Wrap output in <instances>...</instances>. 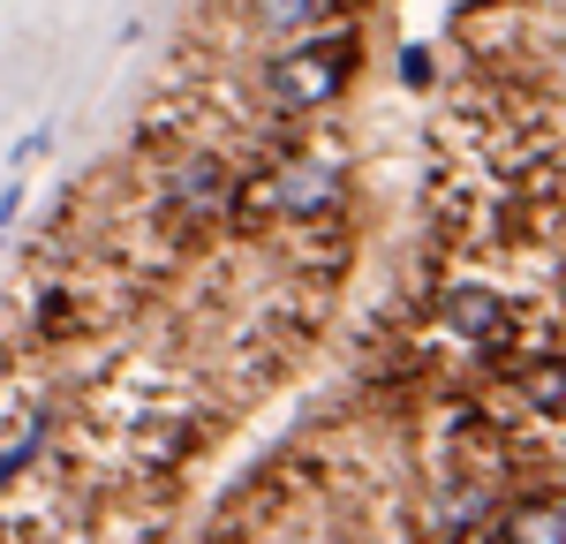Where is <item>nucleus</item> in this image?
Listing matches in <instances>:
<instances>
[{
    "label": "nucleus",
    "instance_id": "20e7f679",
    "mask_svg": "<svg viewBox=\"0 0 566 544\" xmlns=\"http://www.w3.org/2000/svg\"><path fill=\"white\" fill-rule=\"evenodd\" d=\"M506 544H566V499H528L506 514Z\"/></svg>",
    "mask_w": 566,
    "mask_h": 544
},
{
    "label": "nucleus",
    "instance_id": "423d86ee",
    "mask_svg": "<svg viewBox=\"0 0 566 544\" xmlns=\"http://www.w3.org/2000/svg\"><path fill=\"white\" fill-rule=\"evenodd\" d=\"M39 453H45V408H31V416H23V431H15V439H8V453H0V492H8V484H15Z\"/></svg>",
    "mask_w": 566,
    "mask_h": 544
},
{
    "label": "nucleus",
    "instance_id": "0eeeda50",
    "mask_svg": "<svg viewBox=\"0 0 566 544\" xmlns=\"http://www.w3.org/2000/svg\"><path fill=\"white\" fill-rule=\"evenodd\" d=\"M280 205H287V212L333 205V167H295V175H280Z\"/></svg>",
    "mask_w": 566,
    "mask_h": 544
},
{
    "label": "nucleus",
    "instance_id": "9d476101",
    "mask_svg": "<svg viewBox=\"0 0 566 544\" xmlns=\"http://www.w3.org/2000/svg\"><path fill=\"white\" fill-rule=\"evenodd\" d=\"M536 401L544 408H566V370L552 363V370H536Z\"/></svg>",
    "mask_w": 566,
    "mask_h": 544
},
{
    "label": "nucleus",
    "instance_id": "1a4fd4ad",
    "mask_svg": "<svg viewBox=\"0 0 566 544\" xmlns=\"http://www.w3.org/2000/svg\"><path fill=\"white\" fill-rule=\"evenodd\" d=\"M45 151H53V129H31L15 151H8V159H15V175H23V167H31V159H45Z\"/></svg>",
    "mask_w": 566,
    "mask_h": 544
},
{
    "label": "nucleus",
    "instance_id": "f03ea898",
    "mask_svg": "<svg viewBox=\"0 0 566 544\" xmlns=\"http://www.w3.org/2000/svg\"><path fill=\"white\" fill-rule=\"evenodd\" d=\"M446 333L469 341V348H491V341H506V303L491 287H453L446 295Z\"/></svg>",
    "mask_w": 566,
    "mask_h": 544
},
{
    "label": "nucleus",
    "instance_id": "f257e3e1",
    "mask_svg": "<svg viewBox=\"0 0 566 544\" xmlns=\"http://www.w3.org/2000/svg\"><path fill=\"white\" fill-rule=\"evenodd\" d=\"M355 31H325V39H295L272 69H264V91H272V106H287V114H310V106H325V98H340L355 76Z\"/></svg>",
    "mask_w": 566,
    "mask_h": 544
},
{
    "label": "nucleus",
    "instance_id": "39448f33",
    "mask_svg": "<svg viewBox=\"0 0 566 544\" xmlns=\"http://www.w3.org/2000/svg\"><path fill=\"white\" fill-rule=\"evenodd\" d=\"M317 8L325 0H250V23L272 31V39H287V31H310L317 23Z\"/></svg>",
    "mask_w": 566,
    "mask_h": 544
},
{
    "label": "nucleus",
    "instance_id": "7ed1b4c3",
    "mask_svg": "<svg viewBox=\"0 0 566 544\" xmlns=\"http://www.w3.org/2000/svg\"><path fill=\"white\" fill-rule=\"evenodd\" d=\"M227 197H234V181H227V167H219V159H181L175 205H189V212H227Z\"/></svg>",
    "mask_w": 566,
    "mask_h": 544
},
{
    "label": "nucleus",
    "instance_id": "9b49d317",
    "mask_svg": "<svg viewBox=\"0 0 566 544\" xmlns=\"http://www.w3.org/2000/svg\"><path fill=\"white\" fill-rule=\"evenodd\" d=\"M15 212H23V181H8V189H0V227L15 220Z\"/></svg>",
    "mask_w": 566,
    "mask_h": 544
},
{
    "label": "nucleus",
    "instance_id": "6e6552de",
    "mask_svg": "<svg viewBox=\"0 0 566 544\" xmlns=\"http://www.w3.org/2000/svg\"><path fill=\"white\" fill-rule=\"evenodd\" d=\"M431 45H408V53H400V84H431Z\"/></svg>",
    "mask_w": 566,
    "mask_h": 544
}]
</instances>
